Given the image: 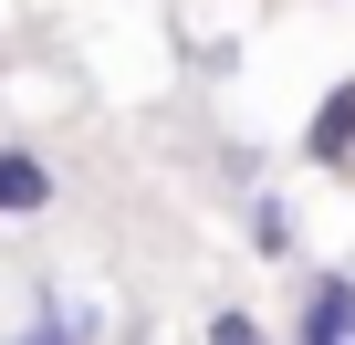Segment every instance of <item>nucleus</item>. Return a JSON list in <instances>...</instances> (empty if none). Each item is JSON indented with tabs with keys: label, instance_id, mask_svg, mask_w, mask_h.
<instances>
[{
	"label": "nucleus",
	"instance_id": "1",
	"mask_svg": "<svg viewBox=\"0 0 355 345\" xmlns=\"http://www.w3.org/2000/svg\"><path fill=\"white\" fill-rule=\"evenodd\" d=\"M293 345H355V272H313V283H303Z\"/></svg>",
	"mask_w": 355,
	"mask_h": 345
},
{
	"label": "nucleus",
	"instance_id": "2",
	"mask_svg": "<svg viewBox=\"0 0 355 345\" xmlns=\"http://www.w3.org/2000/svg\"><path fill=\"white\" fill-rule=\"evenodd\" d=\"M303 167H355V74L303 115Z\"/></svg>",
	"mask_w": 355,
	"mask_h": 345
},
{
	"label": "nucleus",
	"instance_id": "3",
	"mask_svg": "<svg viewBox=\"0 0 355 345\" xmlns=\"http://www.w3.org/2000/svg\"><path fill=\"white\" fill-rule=\"evenodd\" d=\"M53 210V167L32 146H0V220H42Z\"/></svg>",
	"mask_w": 355,
	"mask_h": 345
},
{
	"label": "nucleus",
	"instance_id": "4",
	"mask_svg": "<svg viewBox=\"0 0 355 345\" xmlns=\"http://www.w3.org/2000/svg\"><path fill=\"white\" fill-rule=\"evenodd\" d=\"M251 251H261V262L293 251V210H282V199H251Z\"/></svg>",
	"mask_w": 355,
	"mask_h": 345
},
{
	"label": "nucleus",
	"instance_id": "5",
	"mask_svg": "<svg viewBox=\"0 0 355 345\" xmlns=\"http://www.w3.org/2000/svg\"><path fill=\"white\" fill-rule=\"evenodd\" d=\"M209 345H272V335H261V314L230 303V314H209Z\"/></svg>",
	"mask_w": 355,
	"mask_h": 345
}]
</instances>
